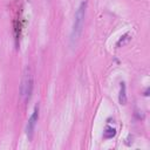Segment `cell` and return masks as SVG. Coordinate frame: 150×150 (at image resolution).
Masks as SVG:
<instances>
[{
    "label": "cell",
    "instance_id": "3957f363",
    "mask_svg": "<svg viewBox=\"0 0 150 150\" xmlns=\"http://www.w3.org/2000/svg\"><path fill=\"white\" fill-rule=\"evenodd\" d=\"M39 120V104L35 105L29 120H28V123H27V128H26V132H27V136L28 138L30 139L33 137V132H34V129H35V125H36V122Z\"/></svg>",
    "mask_w": 150,
    "mask_h": 150
},
{
    "label": "cell",
    "instance_id": "277c9868",
    "mask_svg": "<svg viewBox=\"0 0 150 150\" xmlns=\"http://www.w3.org/2000/svg\"><path fill=\"white\" fill-rule=\"evenodd\" d=\"M120 95H118V101L121 104H125L127 103V94H125V83L121 82L120 83Z\"/></svg>",
    "mask_w": 150,
    "mask_h": 150
},
{
    "label": "cell",
    "instance_id": "5b68a950",
    "mask_svg": "<svg viewBox=\"0 0 150 150\" xmlns=\"http://www.w3.org/2000/svg\"><path fill=\"white\" fill-rule=\"evenodd\" d=\"M115 134H116V131H115L114 128H107V130L103 134V137L104 138H111V137L115 136Z\"/></svg>",
    "mask_w": 150,
    "mask_h": 150
},
{
    "label": "cell",
    "instance_id": "7a4b0ae2",
    "mask_svg": "<svg viewBox=\"0 0 150 150\" xmlns=\"http://www.w3.org/2000/svg\"><path fill=\"white\" fill-rule=\"evenodd\" d=\"M33 90V74L30 68L27 66L23 69L22 79H21V86H20V95L23 100H29L30 94Z\"/></svg>",
    "mask_w": 150,
    "mask_h": 150
},
{
    "label": "cell",
    "instance_id": "6da1fadb",
    "mask_svg": "<svg viewBox=\"0 0 150 150\" xmlns=\"http://www.w3.org/2000/svg\"><path fill=\"white\" fill-rule=\"evenodd\" d=\"M86 9H87V1H82L75 12L74 23H73V27L70 30V38H69V45L71 48H74L76 46V43L82 34L84 18H86Z\"/></svg>",
    "mask_w": 150,
    "mask_h": 150
}]
</instances>
